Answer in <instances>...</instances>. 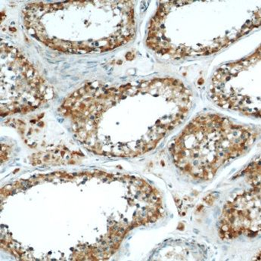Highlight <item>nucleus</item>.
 <instances>
[{
  "mask_svg": "<svg viewBox=\"0 0 261 261\" xmlns=\"http://www.w3.org/2000/svg\"><path fill=\"white\" fill-rule=\"evenodd\" d=\"M258 137L250 127L217 114H202L188 123L171 147L180 170L199 179H211L225 163L245 154Z\"/></svg>",
  "mask_w": 261,
  "mask_h": 261,
  "instance_id": "2",
  "label": "nucleus"
},
{
  "mask_svg": "<svg viewBox=\"0 0 261 261\" xmlns=\"http://www.w3.org/2000/svg\"><path fill=\"white\" fill-rule=\"evenodd\" d=\"M260 232V193L246 192L225 204L220 218L222 239L251 236Z\"/></svg>",
  "mask_w": 261,
  "mask_h": 261,
  "instance_id": "4",
  "label": "nucleus"
},
{
  "mask_svg": "<svg viewBox=\"0 0 261 261\" xmlns=\"http://www.w3.org/2000/svg\"><path fill=\"white\" fill-rule=\"evenodd\" d=\"M211 99L223 109L260 117V49L225 64L211 81Z\"/></svg>",
  "mask_w": 261,
  "mask_h": 261,
  "instance_id": "3",
  "label": "nucleus"
},
{
  "mask_svg": "<svg viewBox=\"0 0 261 261\" xmlns=\"http://www.w3.org/2000/svg\"><path fill=\"white\" fill-rule=\"evenodd\" d=\"M251 3L165 2L151 20L148 44L173 57L214 54L260 27V5Z\"/></svg>",
  "mask_w": 261,
  "mask_h": 261,
  "instance_id": "1",
  "label": "nucleus"
}]
</instances>
